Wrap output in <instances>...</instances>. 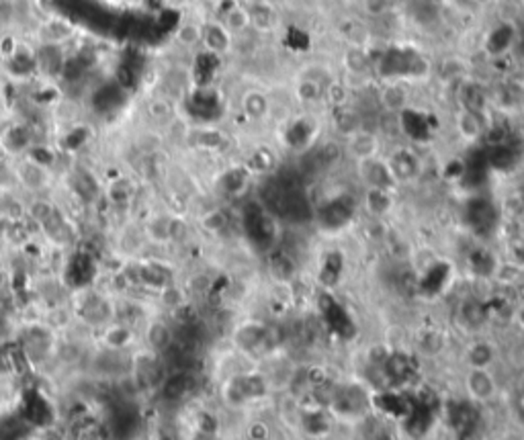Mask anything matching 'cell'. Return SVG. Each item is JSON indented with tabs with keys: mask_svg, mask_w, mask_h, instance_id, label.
<instances>
[{
	"mask_svg": "<svg viewBox=\"0 0 524 440\" xmlns=\"http://www.w3.org/2000/svg\"><path fill=\"white\" fill-rule=\"evenodd\" d=\"M463 389L467 399L479 406H488L500 395V385L493 369H483V367H465Z\"/></svg>",
	"mask_w": 524,
	"mask_h": 440,
	"instance_id": "obj_1",
	"label": "cell"
},
{
	"mask_svg": "<svg viewBox=\"0 0 524 440\" xmlns=\"http://www.w3.org/2000/svg\"><path fill=\"white\" fill-rule=\"evenodd\" d=\"M357 170H359L362 182L367 184V189H379V191L392 193L395 187H399L395 177H393L387 160L381 158V156H375L371 160L359 162L357 164Z\"/></svg>",
	"mask_w": 524,
	"mask_h": 440,
	"instance_id": "obj_2",
	"label": "cell"
},
{
	"mask_svg": "<svg viewBox=\"0 0 524 440\" xmlns=\"http://www.w3.org/2000/svg\"><path fill=\"white\" fill-rule=\"evenodd\" d=\"M498 359H500V348L491 342L490 338H483L479 334L471 336L463 348V365L465 367L493 369Z\"/></svg>",
	"mask_w": 524,
	"mask_h": 440,
	"instance_id": "obj_3",
	"label": "cell"
},
{
	"mask_svg": "<svg viewBox=\"0 0 524 440\" xmlns=\"http://www.w3.org/2000/svg\"><path fill=\"white\" fill-rule=\"evenodd\" d=\"M344 150L350 156V160H355V164H359L379 156L381 144H379V137H377L375 133L365 130H355L348 133V140H346Z\"/></svg>",
	"mask_w": 524,
	"mask_h": 440,
	"instance_id": "obj_4",
	"label": "cell"
},
{
	"mask_svg": "<svg viewBox=\"0 0 524 440\" xmlns=\"http://www.w3.org/2000/svg\"><path fill=\"white\" fill-rule=\"evenodd\" d=\"M203 27V39L201 46L213 56H224L234 46V35L228 31V27L221 21H209Z\"/></svg>",
	"mask_w": 524,
	"mask_h": 440,
	"instance_id": "obj_5",
	"label": "cell"
},
{
	"mask_svg": "<svg viewBox=\"0 0 524 440\" xmlns=\"http://www.w3.org/2000/svg\"><path fill=\"white\" fill-rule=\"evenodd\" d=\"M397 184L409 182L420 174V158L412 150H395L389 158H385Z\"/></svg>",
	"mask_w": 524,
	"mask_h": 440,
	"instance_id": "obj_6",
	"label": "cell"
},
{
	"mask_svg": "<svg viewBox=\"0 0 524 440\" xmlns=\"http://www.w3.org/2000/svg\"><path fill=\"white\" fill-rule=\"evenodd\" d=\"M35 70L43 72L46 76H58L66 70V53L62 46L43 43L35 51Z\"/></svg>",
	"mask_w": 524,
	"mask_h": 440,
	"instance_id": "obj_7",
	"label": "cell"
},
{
	"mask_svg": "<svg viewBox=\"0 0 524 440\" xmlns=\"http://www.w3.org/2000/svg\"><path fill=\"white\" fill-rule=\"evenodd\" d=\"M248 13H250V27L254 31L271 33L278 25L277 11L266 2L254 0L252 4H248Z\"/></svg>",
	"mask_w": 524,
	"mask_h": 440,
	"instance_id": "obj_8",
	"label": "cell"
},
{
	"mask_svg": "<svg viewBox=\"0 0 524 440\" xmlns=\"http://www.w3.org/2000/svg\"><path fill=\"white\" fill-rule=\"evenodd\" d=\"M455 125H457L459 135L467 142V144H473L479 137L486 135V125L481 121V115L469 111V109H461L455 119Z\"/></svg>",
	"mask_w": 524,
	"mask_h": 440,
	"instance_id": "obj_9",
	"label": "cell"
},
{
	"mask_svg": "<svg viewBox=\"0 0 524 440\" xmlns=\"http://www.w3.org/2000/svg\"><path fill=\"white\" fill-rule=\"evenodd\" d=\"M95 261L88 256V254H76L70 264H68V281L74 285V287H82V285H88L93 277H95Z\"/></svg>",
	"mask_w": 524,
	"mask_h": 440,
	"instance_id": "obj_10",
	"label": "cell"
},
{
	"mask_svg": "<svg viewBox=\"0 0 524 440\" xmlns=\"http://www.w3.org/2000/svg\"><path fill=\"white\" fill-rule=\"evenodd\" d=\"M231 35H240L250 27V13H248V6L240 4V2H234V6H229L228 11L221 15L219 19Z\"/></svg>",
	"mask_w": 524,
	"mask_h": 440,
	"instance_id": "obj_11",
	"label": "cell"
},
{
	"mask_svg": "<svg viewBox=\"0 0 524 440\" xmlns=\"http://www.w3.org/2000/svg\"><path fill=\"white\" fill-rule=\"evenodd\" d=\"M74 29L66 23V21H60V19H51L43 25L41 29V35H43V41L46 43H53V46H62L64 41H68L72 37Z\"/></svg>",
	"mask_w": 524,
	"mask_h": 440,
	"instance_id": "obj_12",
	"label": "cell"
},
{
	"mask_svg": "<svg viewBox=\"0 0 524 440\" xmlns=\"http://www.w3.org/2000/svg\"><path fill=\"white\" fill-rule=\"evenodd\" d=\"M49 418V404L39 395V393H29L25 402V420L27 422H46Z\"/></svg>",
	"mask_w": 524,
	"mask_h": 440,
	"instance_id": "obj_13",
	"label": "cell"
},
{
	"mask_svg": "<svg viewBox=\"0 0 524 440\" xmlns=\"http://www.w3.org/2000/svg\"><path fill=\"white\" fill-rule=\"evenodd\" d=\"M242 105H244L246 113L250 115V119H262L271 109L268 98L264 97L261 90H250L242 100Z\"/></svg>",
	"mask_w": 524,
	"mask_h": 440,
	"instance_id": "obj_14",
	"label": "cell"
},
{
	"mask_svg": "<svg viewBox=\"0 0 524 440\" xmlns=\"http://www.w3.org/2000/svg\"><path fill=\"white\" fill-rule=\"evenodd\" d=\"M174 37L182 48H197L201 46V39H203V27L197 23H182Z\"/></svg>",
	"mask_w": 524,
	"mask_h": 440,
	"instance_id": "obj_15",
	"label": "cell"
},
{
	"mask_svg": "<svg viewBox=\"0 0 524 440\" xmlns=\"http://www.w3.org/2000/svg\"><path fill=\"white\" fill-rule=\"evenodd\" d=\"M11 60H13V66H15L21 74H27V72L35 70V51H31L29 48L16 46L11 51Z\"/></svg>",
	"mask_w": 524,
	"mask_h": 440,
	"instance_id": "obj_16",
	"label": "cell"
},
{
	"mask_svg": "<svg viewBox=\"0 0 524 440\" xmlns=\"http://www.w3.org/2000/svg\"><path fill=\"white\" fill-rule=\"evenodd\" d=\"M389 9V0H365V11L369 16H383Z\"/></svg>",
	"mask_w": 524,
	"mask_h": 440,
	"instance_id": "obj_17",
	"label": "cell"
},
{
	"mask_svg": "<svg viewBox=\"0 0 524 440\" xmlns=\"http://www.w3.org/2000/svg\"><path fill=\"white\" fill-rule=\"evenodd\" d=\"M512 324L524 332V299L523 301H518V303L514 305V310H512Z\"/></svg>",
	"mask_w": 524,
	"mask_h": 440,
	"instance_id": "obj_18",
	"label": "cell"
},
{
	"mask_svg": "<svg viewBox=\"0 0 524 440\" xmlns=\"http://www.w3.org/2000/svg\"><path fill=\"white\" fill-rule=\"evenodd\" d=\"M520 389H524V373L523 377H520Z\"/></svg>",
	"mask_w": 524,
	"mask_h": 440,
	"instance_id": "obj_19",
	"label": "cell"
},
{
	"mask_svg": "<svg viewBox=\"0 0 524 440\" xmlns=\"http://www.w3.org/2000/svg\"><path fill=\"white\" fill-rule=\"evenodd\" d=\"M523 240H524V219H523Z\"/></svg>",
	"mask_w": 524,
	"mask_h": 440,
	"instance_id": "obj_20",
	"label": "cell"
}]
</instances>
